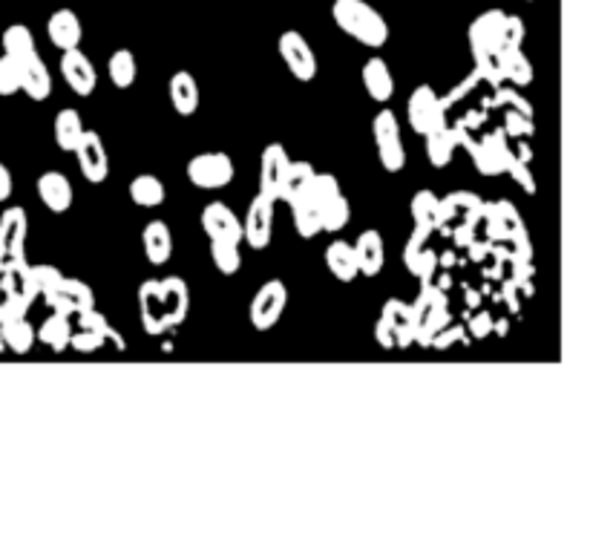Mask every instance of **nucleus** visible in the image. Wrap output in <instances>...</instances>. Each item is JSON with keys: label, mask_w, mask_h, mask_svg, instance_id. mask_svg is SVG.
Listing matches in <instances>:
<instances>
[{"label": "nucleus", "mask_w": 590, "mask_h": 553, "mask_svg": "<svg viewBox=\"0 0 590 553\" xmlns=\"http://www.w3.org/2000/svg\"><path fill=\"white\" fill-rule=\"evenodd\" d=\"M352 245H354V257H357V271H361L363 276H377L380 271H384V262H386L384 237H380L375 228L363 230Z\"/></svg>", "instance_id": "obj_21"}, {"label": "nucleus", "mask_w": 590, "mask_h": 553, "mask_svg": "<svg viewBox=\"0 0 590 553\" xmlns=\"http://www.w3.org/2000/svg\"><path fill=\"white\" fill-rule=\"evenodd\" d=\"M18 66H20V92H27L32 101H46L52 96V75L38 52L20 58Z\"/></svg>", "instance_id": "obj_18"}, {"label": "nucleus", "mask_w": 590, "mask_h": 553, "mask_svg": "<svg viewBox=\"0 0 590 553\" xmlns=\"http://www.w3.org/2000/svg\"><path fill=\"white\" fill-rule=\"evenodd\" d=\"M438 199H441V196H435L432 191H418V193L412 196L409 207H412L415 225H432V228H438V225H435V219H438Z\"/></svg>", "instance_id": "obj_42"}, {"label": "nucleus", "mask_w": 590, "mask_h": 553, "mask_svg": "<svg viewBox=\"0 0 590 553\" xmlns=\"http://www.w3.org/2000/svg\"><path fill=\"white\" fill-rule=\"evenodd\" d=\"M107 69H110V81L119 90H127L136 84L138 78V61L130 50H115L107 61Z\"/></svg>", "instance_id": "obj_35"}, {"label": "nucleus", "mask_w": 590, "mask_h": 553, "mask_svg": "<svg viewBox=\"0 0 590 553\" xmlns=\"http://www.w3.org/2000/svg\"><path fill=\"white\" fill-rule=\"evenodd\" d=\"M142 245H144V253H147V262L150 265H165L170 262L173 257V234L167 222H161V219H150L142 230Z\"/></svg>", "instance_id": "obj_24"}, {"label": "nucleus", "mask_w": 590, "mask_h": 553, "mask_svg": "<svg viewBox=\"0 0 590 553\" xmlns=\"http://www.w3.org/2000/svg\"><path fill=\"white\" fill-rule=\"evenodd\" d=\"M0 334H4V346L15 354H29L35 340H38V334H35L32 323L27 317H15V320L0 323Z\"/></svg>", "instance_id": "obj_31"}, {"label": "nucleus", "mask_w": 590, "mask_h": 553, "mask_svg": "<svg viewBox=\"0 0 590 553\" xmlns=\"http://www.w3.org/2000/svg\"><path fill=\"white\" fill-rule=\"evenodd\" d=\"M407 113H409V124L418 136H426L432 130H441L446 127V107L444 98L430 84H418L412 90V96L407 101Z\"/></svg>", "instance_id": "obj_6"}, {"label": "nucleus", "mask_w": 590, "mask_h": 553, "mask_svg": "<svg viewBox=\"0 0 590 553\" xmlns=\"http://www.w3.org/2000/svg\"><path fill=\"white\" fill-rule=\"evenodd\" d=\"M211 260L216 265L219 274H237L242 269V253H239V245H234V242H211Z\"/></svg>", "instance_id": "obj_41"}, {"label": "nucleus", "mask_w": 590, "mask_h": 553, "mask_svg": "<svg viewBox=\"0 0 590 553\" xmlns=\"http://www.w3.org/2000/svg\"><path fill=\"white\" fill-rule=\"evenodd\" d=\"M352 219V202L345 199V193L334 196L331 202H326L320 207V225L322 230H329V234H338L345 225H349Z\"/></svg>", "instance_id": "obj_38"}, {"label": "nucleus", "mask_w": 590, "mask_h": 553, "mask_svg": "<svg viewBox=\"0 0 590 553\" xmlns=\"http://www.w3.org/2000/svg\"><path fill=\"white\" fill-rule=\"evenodd\" d=\"M524 20L518 15H507L504 20V32H501V46H522L524 43Z\"/></svg>", "instance_id": "obj_47"}, {"label": "nucleus", "mask_w": 590, "mask_h": 553, "mask_svg": "<svg viewBox=\"0 0 590 553\" xmlns=\"http://www.w3.org/2000/svg\"><path fill=\"white\" fill-rule=\"evenodd\" d=\"M165 182L153 173H138V176L130 182V199L142 207H159L165 202Z\"/></svg>", "instance_id": "obj_34"}, {"label": "nucleus", "mask_w": 590, "mask_h": 553, "mask_svg": "<svg viewBox=\"0 0 590 553\" xmlns=\"http://www.w3.org/2000/svg\"><path fill=\"white\" fill-rule=\"evenodd\" d=\"M507 173H510V176L522 184V188L533 196L536 193V179H533V173H530V165L527 161H522V159H513L510 161V167H507Z\"/></svg>", "instance_id": "obj_48"}, {"label": "nucleus", "mask_w": 590, "mask_h": 553, "mask_svg": "<svg viewBox=\"0 0 590 553\" xmlns=\"http://www.w3.org/2000/svg\"><path fill=\"white\" fill-rule=\"evenodd\" d=\"M38 196L52 214H66L69 207H73V199H75L73 184H69V179L58 170L41 173L38 176Z\"/></svg>", "instance_id": "obj_20"}, {"label": "nucleus", "mask_w": 590, "mask_h": 553, "mask_svg": "<svg viewBox=\"0 0 590 553\" xmlns=\"http://www.w3.org/2000/svg\"><path fill=\"white\" fill-rule=\"evenodd\" d=\"M64 280V274L55 265H29V292L32 297H46L55 292L58 283Z\"/></svg>", "instance_id": "obj_40"}, {"label": "nucleus", "mask_w": 590, "mask_h": 553, "mask_svg": "<svg viewBox=\"0 0 590 553\" xmlns=\"http://www.w3.org/2000/svg\"><path fill=\"white\" fill-rule=\"evenodd\" d=\"M426 159H430L432 167H446L449 159H453V153L461 147V130L458 127H441V130H432L426 133Z\"/></svg>", "instance_id": "obj_27"}, {"label": "nucleus", "mask_w": 590, "mask_h": 553, "mask_svg": "<svg viewBox=\"0 0 590 553\" xmlns=\"http://www.w3.org/2000/svg\"><path fill=\"white\" fill-rule=\"evenodd\" d=\"M288 153L283 144H268L260 156V193H265L268 199L280 202V184L288 170Z\"/></svg>", "instance_id": "obj_17"}, {"label": "nucleus", "mask_w": 590, "mask_h": 553, "mask_svg": "<svg viewBox=\"0 0 590 553\" xmlns=\"http://www.w3.org/2000/svg\"><path fill=\"white\" fill-rule=\"evenodd\" d=\"M504 20H507V12H504V9H487V12H481V15L472 20L470 29H467L470 46H484V50L499 52L501 32H504Z\"/></svg>", "instance_id": "obj_19"}, {"label": "nucleus", "mask_w": 590, "mask_h": 553, "mask_svg": "<svg viewBox=\"0 0 590 553\" xmlns=\"http://www.w3.org/2000/svg\"><path fill=\"white\" fill-rule=\"evenodd\" d=\"M326 265L329 271L338 276L340 283H354L361 271H357V257H354V245L345 239H334L326 248Z\"/></svg>", "instance_id": "obj_29"}, {"label": "nucleus", "mask_w": 590, "mask_h": 553, "mask_svg": "<svg viewBox=\"0 0 590 553\" xmlns=\"http://www.w3.org/2000/svg\"><path fill=\"white\" fill-rule=\"evenodd\" d=\"M314 176V167L308 161H288V170L280 184V199L291 205L294 199H303L308 193V182Z\"/></svg>", "instance_id": "obj_30"}, {"label": "nucleus", "mask_w": 590, "mask_h": 553, "mask_svg": "<svg viewBox=\"0 0 590 553\" xmlns=\"http://www.w3.org/2000/svg\"><path fill=\"white\" fill-rule=\"evenodd\" d=\"M81 133H84V121H81V113L73 107H64L55 115V144L64 150V153H73L81 142Z\"/></svg>", "instance_id": "obj_32"}, {"label": "nucleus", "mask_w": 590, "mask_h": 553, "mask_svg": "<svg viewBox=\"0 0 590 553\" xmlns=\"http://www.w3.org/2000/svg\"><path fill=\"white\" fill-rule=\"evenodd\" d=\"M501 130L510 138H530V136L536 133V127H533V119H527V115L504 110V127H501Z\"/></svg>", "instance_id": "obj_45"}, {"label": "nucleus", "mask_w": 590, "mask_h": 553, "mask_svg": "<svg viewBox=\"0 0 590 553\" xmlns=\"http://www.w3.org/2000/svg\"><path fill=\"white\" fill-rule=\"evenodd\" d=\"M372 136H375L377 159H380V165H384V170L400 173L403 165H407V150H403L398 115L392 110H380L372 121Z\"/></svg>", "instance_id": "obj_4"}, {"label": "nucleus", "mask_w": 590, "mask_h": 553, "mask_svg": "<svg viewBox=\"0 0 590 553\" xmlns=\"http://www.w3.org/2000/svg\"><path fill=\"white\" fill-rule=\"evenodd\" d=\"M481 214H484V225L490 228V239H501V242L527 239V228H524L522 216H518L513 202L499 199L493 205H484Z\"/></svg>", "instance_id": "obj_11"}, {"label": "nucleus", "mask_w": 590, "mask_h": 553, "mask_svg": "<svg viewBox=\"0 0 590 553\" xmlns=\"http://www.w3.org/2000/svg\"><path fill=\"white\" fill-rule=\"evenodd\" d=\"M288 303V288L283 280H268L251 300V323L257 331H268L280 323Z\"/></svg>", "instance_id": "obj_7"}, {"label": "nucleus", "mask_w": 590, "mask_h": 553, "mask_svg": "<svg viewBox=\"0 0 590 553\" xmlns=\"http://www.w3.org/2000/svg\"><path fill=\"white\" fill-rule=\"evenodd\" d=\"M29 219L23 207H6L0 216V262L23 260V242H27Z\"/></svg>", "instance_id": "obj_16"}, {"label": "nucleus", "mask_w": 590, "mask_h": 553, "mask_svg": "<svg viewBox=\"0 0 590 553\" xmlns=\"http://www.w3.org/2000/svg\"><path fill=\"white\" fill-rule=\"evenodd\" d=\"M484 202L478 196H472L467 191H458V193H449L444 199H438V219L435 225L438 228H449V225H472L481 214Z\"/></svg>", "instance_id": "obj_14"}, {"label": "nucleus", "mask_w": 590, "mask_h": 553, "mask_svg": "<svg viewBox=\"0 0 590 553\" xmlns=\"http://www.w3.org/2000/svg\"><path fill=\"white\" fill-rule=\"evenodd\" d=\"M0 43H4V55L15 58V61L35 52V38H32V29L27 27V23H12V27H6Z\"/></svg>", "instance_id": "obj_37"}, {"label": "nucleus", "mask_w": 590, "mask_h": 553, "mask_svg": "<svg viewBox=\"0 0 590 553\" xmlns=\"http://www.w3.org/2000/svg\"><path fill=\"white\" fill-rule=\"evenodd\" d=\"M493 315L490 311H476V315L470 317V323H467V331L472 334V338H487V334L493 331Z\"/></svg>", "instance_id": "obj_49"}, {"label": "nucleus", "mask_w": 590, "mask_h": 553, "mask_svg": "<svg viewBox=\"0 0 590 553\" xmlns=\"http://www.w3.org/2000/svg\"><path fill=\"white\" fill-rule=\"evenodd\" d=\"M276 46H280V55L288 66V73H291L297 81L308 84V81L317 78V55H314V50H311V43L303 38V32H297V29L283 32Z\"/></svg>", "instance_id": "obj_8"}, {"label": "nucleus", "mask_w": 590, "mask_h": 553, "mask_svg": "<svg viewBox=\"0 0 590 553\" xmlns=\"http://www.w3.org/2000/svg\"><path fill=\"white\" fill-rule=\"evenodd\" d=\"M291 214H294V228L297 234L303 239H311L322 234V225H320V207L308 199V196H303V199H294L291 202Z\"/></svg>", "instance_id": "obj_36"}, {"label": "nucleus", "mask_w": 590, "mask_h": 553, "mask_svg": "<svg viewBox=\"0 0 590 553\" xmlns=\"http://www.w3.org/2000/svg\"><path fill=\"white\" fill-rule=\"evenodd\" d=\"M107 343V338H104L101 331H89V329H73V338H69V346H73L75 352H81V354H92V352H98L101 346Z\"/></svg>", "instance_id": "obj_46"}, {"label": "nucleus", "mask_w": 590, "mask_h": 553, "mask_svg": "<svg viewBox=\"0 0 590 553\" xmlns=\"http://www.w3.org/2000/svg\"><path fill=\"white\" fill-rule=\"evenodd\" d=\"M375 340H377L380 349H398V338H395V331L389 329V323H386V320H377V326H375Z\"/></svg>", "instance_id": "obj_50"}, {"label": "nucleus", "mask_w": 590, "mask_h": 553, "mask_svg": "<svg viewBox=\"0 0 590 553\" xmlns=\"http://www.w3.org/2000/svg\"><path fill=\"white\" fill-rule=\"evenodd\" d=\"M35 334H38V340L50 346L52 352H64L66 346H69V338H73V320L64 317V315H58V311H52V315L41 323V329L35 331Z\"/></svg>", "instance_id": "obj_33"}, {"label": "nucleus", "mask_w": 590, "mask_h": 553, "mask_svg": "<svg viewBox=\"0 0 590 553\" xmlns=\"http://www.w3.org/2000/svg\"><path fill=\"white\" fill-rule=\"evenodd\" d=\"M43 300L50 303L52 311H58V315H64L69 320L78 317L81 311L96 308V294H92V288L81 280H73V276H64L55 292H50Z\"/></svg>", "instance_id": "obj_10"}, {"label": "nucleus", "mask_w": 590, "mask_h": 553, "mask_svg": "<svg viewBox=\"0 0 590 553\" xmlns=\"http://www.w3.org/2000/svg\"><path fill=\"white\" fill-rule=\"evenodd\" d=\"M20 92V66L15 58L0 55V96L9 98Z\"/></svg>", "instance_id": "obj_43"}, {"label": "nucleus", "mask_w": 590, "mask_h": 553, "mask_svg": "<svg viewBox=\"0 0 590 553\" xmlns=\"http://www.w3.org/2000/svg\"><path fill=\"white\" fill-rule=\"evenodd\" d=\"M380 320L389 323V329L395 331L398 338V349H407L409 343H415V311L398 297H389L384 311H380Z\"/></svg>", "instance_id": "obj_23"}, {"label": "nucleus", "mask_w": 590, "mask_h": 553, "mask_svg": "<svg viewBox=\"0 0 590 553\" xmlns=\"http://www.w3.org/2000/svg\"><path fill=\"white\" fill-rule=\"evenodd\" d=\"M78 156V167H81V176L92 184H101L104 179L110 176V156L107 150H104V142L96 130H84L81 133V142L78 147L73 150Z\"/></svg>", "instance_id": "obj_12"}, {"label": "nucleus", "mask_w": 590, "mask_h": 553, "mask_svg": "<svg viewBox=\"0 0 590 553\" xmlns=\"http://www.w3.org/2000/svg\"><path fill=\"white\" fill-rule=\"evenodd\" d=\"M0 352H6V346H4V334H0Z\"/></svg>", "instance_id": "obj_52"}, {"label": "nucleus", "mask_w": 590, "mask_h": 553, "mask_svg": "<svg viewBox=\"0 0 590 553\" xmlns=\"http://www.w3.org/2000/svg\"><path fill=\"white\" fill-rule=\"evenodd\" d=\"M331 18L349 38L369 46V50H380L389 41L386 18L375 6H369L366 0H334Z\"/></svg>", "instance_id": "obj_2"}, {"label": "nucleus", "mask_w": 590, "mask_h": 553, "mask_svg": "<svg viewBox=\"0 0 590 553\" xmlns=\"http://www.w3.org/2000/svg\"><path fill=\"white\" fill-rule=\"evenodd\" d=\"M343 191H340V179L334 176V173H317L314 170V176H311V182H308V199L314 202L317 207H322L326 202H331L334 196H340Z\"/></svg>", "instance_id": "obj_39"}, {"label": "nucleus", "mask_w": 590, "mask_h": 553, "mask_svg": "<svg viewBox=\"0 0 590 553\" xmlns=\"http://www.w3.org/2000/svg\"><path fill=\"white\" fill-rule=\"evenodd\" d=\"M234 159L222 150H207L188 161V179L199 191H219L234 182Z\"/></svg>", "instance_id": "obj_5"}, {"label": "nucleus", "mask_w": 590, "mask_h": 553, "mask_svg": "<svg viewBox=\"0 0 590 553\" xmlns=\"http://www.w3.org/2000/svg\"><path fill=\"white\" fill-rule=\"evenodd\" d=\"M274 199L265 193H257L248 205V214L242 219V239L248 242L253 251L268 248L271 234H274Z\"/></svg>", "instance_id": "obj_9"}, {"label": "nucleus", "mask_w": 590, "mask_h": 553, "mask_svg": "<svg viewBox=\"0 0 590 553\" xmlns=\"http://www.w3.org/2000/svg\"><path fill=\"white\" fill-rule=\"evenodd\" d=\"M190 311V292L182 276L167 280H147L138 288V315L150 338H161L165 331L184 323Z\"/></svg>", "instance_id": "obj_1"}, {"label": "nucleus", "mask_w": 590, "mask_h": 553, "mask_svg": "<svg viewBox=\"0 0 590 553\" xmlns=\"http://www.w3.org/2000/svg\"><path fill=\"white\" fill-rule=\"evenodd\" d=\"M499 69L501 78L513 81L516 87L533 84V61L524 55L522 46H499Z\"/></svg>", "instance_id": "obj_28"}, {"label": "nucleus", "mask_w": 590, "mask_h": 553, "mask_svg": "<svg viewBox=\"0 0 590 553\" xmlns=\"http://www.w3.org/2000/svg\"><path fill=\"white\" fill-rule=\"evenodd\" d=\"M167 92H170L173 110H176L179 115H184V119L199 110V84H196V78L190 73H184V69L170 75Z\"/></svg>", "instance_id": "obj_26"}, {"label": "nucleus", "mask_w": 590, "mask_h": 553, "mask_svg": "<svg viewBox=\"0 0 590 553\" xmlns=\"http://www.w3.org/2000/svg\"><path fill=\"white\" fill-rule=\"evenodd\" d=\"M12 196V173L6 170V165L0 161V202H6Z\"/></svg>", "instance_id": "obj_51"}, {"label": "nucleus", "mask_w": 590, "mask_h": 553, "mask_svg": "<svg viewBox=\"0 0 590 553\" xmlns=\"http://www.w3.org/2000/svg\"><path fill=\"white\" fill-rule=\"evenodd\" d=\"M202 230L207 234V239L216 242H234L239 245L242 242V219L230 211L225 202H211L202 207Z\"/></svg>", "instance_id": "obj_13"}, {"label": "nucleus", "mask_w": 590, "mask_h": 553, "mask_svg": "<svg viewBox=\"0 0 590 553\" xmlns=\"http://www.w3.org/2000/svg\"><path fill=\"white\" fill-rule=\"evenodd\" d=\"M363 87L377 104H386L392 96H395V78H392V69L384 58L372 55L363 64Z\"/></svg>", "instance_id": "obj_25"}, {"label": "nucleus", "mask_w": 590, "mask_h": 553, "mask_svg": "<svg viewBox=\"0 0 590 553\" xmlns=\"http://www.w3.org/2000/svg\"><path fill=\"white\" fill-rule=\"evenodd\" d=\"M507 138L510 136H507L504 130H493V133H484V136L461 133V144L470 150L472 165H476L478 173H484V176H499V173H507L510 161L516 159L513 144L507 142Z\"/></svg>", "instance_id": "obj_3"}, {"label": "nucleus", "mask_w": 590, "mask_h": 553, "mask_svg": "<svg viewBox=\"0 0 590 553\" xmlns=\"http://www.w3.org/2000/svg\"><path fill=\"white\" fill-rule=\"evenodd\" d=\"M467 338H464V326L461 323H453V320H446L441 329H438L435 334H432V340H430V349H449V346H455V343H464Z\"/></svg>", "instance_id": "obj_44"}, {"label": "nucleus", "mask_w": 590, "mask_h": 553, "mask_svg": "<svg viewBox=\"0 0 590 553\" xmlns=\"http://www.w3.org/2000/svg\"><path fill=\"white\" fill-rule=\"evenodd\" d=\"M61 75L69 84V90L75 92L81 98H89L92 92H96V84H98V73L92 61L75 46V50H66L61 52Z\"/></svg>", "instance_id": "obj_15"}, {"label": "nucleus", "mask_w": 590, "mask_h": 553, "mask_svg": "<svg viewBox=\"0 0 590 553\" xmlns=\"http://www.w3.org/2000/svg\"><path fill=\"white\" fill-rule=\"evenodd\" d=\"M46 35H50L52 46L66 52V50H75V46L81 43L84 29H81V20L73 9H58L50 15V20H46Z\"/></svg>", "instance_id": "obj_22"}]
</instances>
